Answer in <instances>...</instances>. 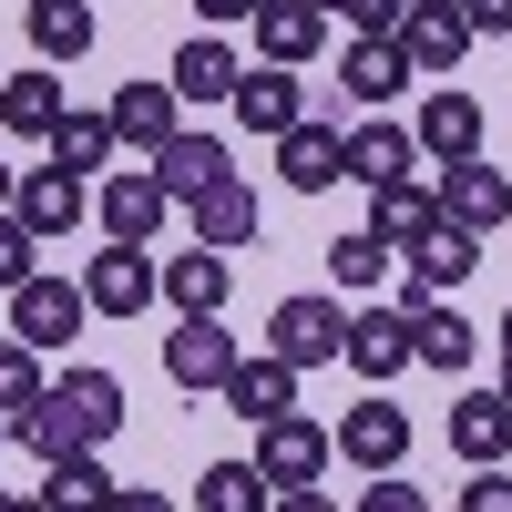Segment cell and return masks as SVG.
Instances as JSON below:
<instances>
[{
  "label": "cell",
  "instance_id": "9c48e42d",
  "mask_svg": "<svg viewBox=\"0 0 512 512\" xmlns=\"http://www.w3.org/2000/svg\"><path fill=\"white\" fill-rule=\"evenodd\" d=\"M400 308H410V349L431 359V369H472V349H482V338H472V318H461L451 297H431L420 277H400Z\"/></svg>",
  "mask_w": 512,
  "mask_h": 512
},
{
  "label": "cell",
  "instance_id": "603a6c76",
  "mask_svg": "<svg viewBox=\"0 0 512 512\" xmlns=\"http://www.w3.org/2000/svg\"><path fill=\"white\" fill-rule=\"evenodd\" d=\"M420 175V134H410V123H359V134H349V185H410Z\"/></svg>",
  "mask_w": 512,
  "mask_h": 512
},
{
  "label": "cell",
  "instance_id": "ffe728a7",
  "mask_svg": "<svg viewBox=\"0 0 512 512\" xmlns=\"http://www.w3.org/2000/svg\"><path fill=\"white\" fill-rule=\"evenodd\" d=\"M226 287H236V267H226L216 246H195V236H185V256H164V308H175V318H216V308H226Z\"/></svg>",
  "mask_w": 512,
  "mask_h": 512
},
{
  "label": "cell",
  "instance_id": "4dcf8cb0",
  "mask_svg": "<svg viewBox=\"0 0 512 512\" xmlns=\"http://www.w3.org/2000/svg\"><path fill=\"white\" fill-rule=\"evenodd\" d=\"M21 21H31V52L41 62L93 52V0H21Z\"/></svg>",
  "mask_w": 512,
  "mask_h": 512
},
{
  "label": "cell",
  "instance_id": "8992f818",
  "mask_svg": "<svg viewBox=\"0 0 512 512\" xmlns=\"http://www.w3.org/2000/svg\"><path fill=\"white\" fill-rule=\"evenodd\" d=\"M82 297H93L103 318H144L154 297H164V267H154L144 246H113V236H103V256L82 267Z\"/></svg>",
  "mask_w": 512,
  "mask_h": 512
},
{
  "label": "cell",
  "instance_id": "7402d4cb",
  "mask_svg": "<svg viewBox=\"0 0 512 512\" xmlns=\"http://www.w3.org/2000/svg\"><path fill=\"white\" fill-rule=\"evenodd\" d=\"M164 82H175L185 103H236V82H246V62H236V41H226V31H195L185 52H175V72H164Z\"/></svg>",
  "mask_w": 512,
  "mask_h": 512
},
{
  "label": "cell",
  "instance_id": "ba28073f",
  "mask_svg": "<svg viewBox=\"0 0 512 512\" xmlns=\"http://www.w3.org/2000/svg\"><path fill=\"white\" fill-rule=\"evenodd\" d=\"M103 113H113V144H134V154H164L185 134V93H175V82H123Z\"/></svg>",
  "mask_w": 512,
  "mask_h": 512
},
{
  "label": "cell",
  "instance_id": "277c9868",
  "mask_svg": "<svg viewBox=\"0 0 512 512\" xmlns=\"http://www.w3.org/2000/svg\"><path fill=\"white\" fill-rule=\"evenodd\" d=\"M82 318H93V297H82L72 277H21L11 287V338H31V349H72V338H82Z\"/></svg>",
  "mask_w": 512,
  "mask_h": 512
},
{
  "label": "cell",
  "instance_id": "d6a6232c",
  "mask_svg": "<svg viewBox=\"0 0 512 512\" xmlns=\"http://www.w3.org/2000/svg\"><path fill=\"white\" fill-rule=\"evenodd\" d=\"M195 512H277V482L256 461H205L195 472Z\"/></svg>",
  "mask_w": 512,
  "mask_h": 512
},
{
  "label": "cell",
  "instance_id": "7c38bea8",
  "mask_svg": "<svg viewBox=\"0 0 512 512\" xmlns=\"http://www.w3.org/2000/svg\"><path fill=\"white\" fill-rule=\"evenodd\" d=\"M338 359H349L369 390H379V379H400V369L420 359V349H410V308H400V297H390V308H359V318H349V349H338Z\"/></svg>",
  "mask_w": 512,
  "mask_h": 512
},
{
  "label": "cell",
  "instance_id": "9a60e30c",
  "mask_svg": "<svg viewBox=\"0 0 512 512\" xmlns=\"http://www.w3.org/2000/svg\"><path fill=\"white\" fill-rule=\"evenodd\" d=\"M164 216H175V195L154 185V164H144V175H103V236L113 246H154Z\"/></svg>",
  "mask_w": 512,
  "mask_h": 512
},
{
  "label": "cell",
  "instance_id": "836d02e7",
  "mask_svg": "<svg viewBox=\"0 0 512 512\" xmlns=\"http://www.w3.org/2000/svg\"><path fill=\"white\" fill-rule=\"evenodd\" d=\"M41 390H52V379H41V349H31V338H0V431H11Z\"/></svg>",
  "mask_w": 512,
  "mask_h": 512
},
{
  "label": "cell",
  "instance_id": "f6af8a7d",
  "mask_svg": "<svg viewBox=\"0 0 512 512\" xmlns=\"http://www.w3.org/2000/svg\"><path fill=\"white\" fill-rule=\"evenodd\" d=\"M11 185H21V175H11V164H0V205H11Z\"/></svg>",
  "mask_w": 512,
  "mask_h": 512
},
{
  "label": "cell",
  "instance_id": "bcb514c9",
  "mask_svg": "<svg viewBox=\"0 0 512 512\" xmlns=\"http://www.w3.org/2000/svg\"><path fill=\"white\" fill-rule=\"evenodd\" d=\"M318 11H328V21H338V11H349V0H318Z\"/></svg>",
  "mask_w": 512,
  "mask_h": 512
},
{
  "label": "cell",
  "instance_id": "ab89813d",
  "mask_svg": "<svg viewBox=\"0 0 512 512\" xmlns=\"http://www.w3.org/2000/svg\"><path fill=\"white\" fill-rule=\"evenodd\" d=\"M113 512H175V502H164V492H144V482H123V492H113Z\"/></svg>",
  "mask_w": 512,
  "mask_h": 512
},
{
  "label": "cell",
  "instance_id": "b9f144b4",
  "mask_svg": "<svg viewBox=\"0 0 512 512\" xmlns=\"http://www.w3.org/2000/svg\"><path fill=\"white\" fill-rule=\"evenodd\" d=\"M195 11H205V21L226 31V21H256V0H195Z\"/></svg>",
  "mask_w": 512,
  "mask_h": 512
},
{
  "label": "cell",
  "instance_id": "8d00e7d4",
  "mask_svg": "<svg viewBox=\"0 0 512 512\" xmlns=\"http://www.w3.org/2000/svg\"><path fill=\"white\" fill-rule=\"evenodd\" d=\"M461 512H512V461H482V472L461 482Z\"/></svg>",
  "mask_w": 512,
  "mask_h": 512
},
{
  "label": "cell",
  "instance_id": "4fadbf2b",
  "mask_svg": "<svg viewBox=\"0 0 512 512\" xmlns=\"http://www.w3.org/2000/svg\"><path fill=\"white\" fill-rule=\"evenodd\" d=\"M338 82H349V103H400L410 93V52H400V31H349V62H338Z\"/></svg>",
  "mask_w": 512,
  "mask_h": 512
},
{
  "label": "cell",
  "instance_id": "2e32d148",
  "mask_svg": "<svg viewBox=\"0 0 512 512\" xmlns=\"http://www.w3.org/2000/svg\"><path fill=\"white\" fill-rule=\"evenodd\" d=\"M256 62H318V41H328V11H318V0H256Z\"/></svg>",
  "mask_w": 512,
  "mask_h": 512
},
{
  "label": "cell",
  "instance_id": "7dc6e473",
  "mask_svg": "<svg viewBox=\"0 0 512 512\" xmlns=\"http://www.w3.org/2000/svg\"><path fill=\"white\" fill-rule=\"evenodd\" d=\"M502 349H512V308H502Z\"/></svg>",
  "mask_w": 512,
  "mask_h": 512
},
{
  "label": "cell",
  "instance_id": "52a82bcc",
  "mask_svg": "<svg viewBox=\"0 0 512 512\" xmlns=\"http://www.w3.org/2000/svg\"><path fill=\"white\" fill-rule=\"evenodd\" d=\"M400 451H410V410L390 390H369L349 420H338V461H349V472H400Z\"/></svg>",
  "mask_w": 512,
  "mask_h": 512
},
{
  "label": "cell",
  "instance_id": "d4e9b609",
  "mask_svg": "<svg viewBox=\"0 0 512 512\" xmlns=\"http://www.w3.org/2000/svg\"><path fill=\"white\" fill-rule=\"evenodd\" d=\"M226 175H236V164H226V144H216V134H175V144L154 154V185L175 195V205H195V195H216Z\"/></svg>",
  "mask_w": 512,
  "mask_h": 512
},
{
  "label": "cell",
  "instance_id": "484cf974",
  "mask_svg": "<svg viewBox=\"0 0 512 512\" xmlns=\"http://www.w3.org/2000/svg\"><path fill=\"white\" fill-rule=\"evenodd\" d=\"M185 236H195V246H216V256H226V246H246V236H256V185H246V175H226L216 195H195V205H185Z\"/></svg>",
  "mask_w": 512,
  "mask_h": 512
},
{
  "label": "cell",
  "instance_id": "30bf717a",
  "mask_svg": "<svg viewBox=\"0 0 512 512\" xmlns=\"http://www.w3.org/2000/svg\"><path fill=\"white\" fill-rule=\"evenodd\" d=\"M236 359L246 349H236L216 318H175V328H164V379H175V390H226Z\"/></svg>",
  "mask_w": 512,
  "mask_h": 512
},
{
  "label": "cell",
  "instance_id": "cb8c5ba5",
  "mask_svg": "<svg viewBox=\"0 0 512 512\" xmlns=\"http://www.w3.org/2000/svg\"><path fill=\"white\" fill-rule=\"evenodd\" d=\"M451 451L472 461V472L482 461H512V400L502 390H461L451 400Z\"/></svg>",
  "mask_w": 512,
  "mask_h": 512
},
{
  "label": "cell",
  "instance_id": "74e56055",
  "mask_svg": "<svg viewBox=\"0 0 512 512\" xmlns=\"http://www.w3.org/2000/svg\"><path fill=\"white\" fill-rule=\"evenodd\" d=\"M359 512H431V492H420V482H400V472H369Z\"/></svg>",
  "mask_w": 512,
  "mask_h": 512
},
{
  "label": "cell",
  "instance_id": "60d3db41",
  "mask_svg": "<svg viewBox=\"0 0 512 512\" xmlns=\"http://www.w3.org/2000/svg\"><path fill=\"white\" fill-rule=\"evenodd\" d=\"M277 512H338V492H318V482L308 492H277Z\"/></svg>",
  "mask_w": 512,
  "mask_h": 512
},
{
  "label": "cell",
  "instance_id": "4316f807",
  "mask_svg": "<svg viewBox=\"0 0 512 512\" xmlns=\"http://www.w3.org/2000/svg\"><path fill=\"white\" fill-rule=\"evenodd\" d=\"M226 410L236 420H277V410H297V369L267 349V359H236L226 369Z\"/></svg>",
  "mask_w": 512,
  "mask_h": 512
},
{
  "label": "cell",
  "instance_id": "1f68e13d",
  "mask_svg": "<svg viewBox=\"0 0 512 512\" xmlns=\"http://www.w3.org/2000/svg\"><path fill=\"white\" fill-rule=\"evenodd\" d=\"M113 472H103V451H72V461H52V472H41V502L52 512H113Z\"/></svg>",
  "mask_w": 512,
  "mask_h": 512
},
{
  "label": "cell",
  "instance_id": "ee69618b",
  "mask_svg": "<svg viewBox=\"0 0 512 512\" xmlns=\"http://www.w3.org/2000/svg\"><path fill=\"white\" fill-rule=\"evenodd\" d=\"M492 390H502V400H512V349H502V379H492Z\"/></svg>",
  "mask_w": 512,
  "mask_h": 512
},
{
  "label": "cell",
  "instance_id": "d6986e66",
  "mask_svg": "<svg viewBox=\"0 0 512 512\" xmlns=\"http://www.w3.org/2000/svg\"><path fill=\"white\" fill-rule=\"evenodd\" d=\"M431 226H441V175H410V185H379V195H369V236H379V246L410 256Z\"/></svg>",
  "mask_w": 512,
  "mask_h": 512
},
{
  "label": "cell",
  "instance_id": "c3c4849f",
  "mask_svg": "<svg viewBox=\"0 0 512 512\" xmlns=\"http://www.w3.org/2000/svg\"><path fill=\"white\" fill-rule=\"evenodd\" d=\"M0 441H11V431H0Z\"/></svg>",
  "mask_w": 512,
  "mask_h": 512
},
{
  "label": "cell",
  "instance_id": "3957f363",
  "mask_svg": "<svg viewBox=\"0 0 512 512\" xmlns=\"http://www.w3.org/2000/svg\"><path fill=\"white\" fill-rule=\"evenodd\" d=\"M267 349L287 369H318V359L349 349V308H338V297H277L267 308Z\"/></svg>",
  "mask_w": 512,
  "mask_h": 512
},
{
  "label": "cell",
  "instance_id": "8fae6325",
  "mask_svg": "<svg viewBox=\"0 0 512 512\" xmlns=\"http://www.w3.org/2000/svg\"><path fill=\"white\" fill-rule=\"evenodd\" d=\"M338 175H349V134L338 123H287L277 134V185L287 195H328Z\"/></svg>",
  "mask_w": 512,
  "mask_h": 512
},
{
  "label": "cell",
  "instance_id": "5b68a950",
  "mask_svg": "<svg viewBox=\"0 0 512 512\" xmlns=\"http://www.w3.org/2000/svg\"><path fill=\"white\" fill-rule=\"evenodd\" d=\"M11 216H21L31 236H72L82 216H93V195H82V175H72V164H52V154H41V164H21Z\"/></svg>",
  "mask_w": 512,
  "mask_h": 512
},
{
  "label": "cell",
  "instance_id": "ac0fdd59",
  "mask_svg": "<svg viewBox=\"0 0 512 512\" xmlns=\"http://www.w3.org/2000/svg\"><path fill=\"white\" fill-rule=\"evenodd\" d=\"M236 123L246 134H287V123H308V93H297V72L287 62H246V82H236Z\"/></svg>",
  "mask_w": 512,
  "mask_h": 512
},
{
  "label": "cell",
  "instance_id": "7bdbcfd3",
  "mask_svg": "<svg viewBox=\"0 0 512 512\" xmlns=\"http://www.w3.org/2000/svg\"><path fill=\"white\" fill-rule=\"evenodd\" d=\"M0 512H52V502H41V492H0Z\"/></svg>",
  "mask_w": 512,
  "mask_h": 512
},
{
  "label": "cell",
  "instance_id": "7a4b0ae2",
  "mask_svg": "<svg viewBox=\"0 0 512 512\" xmlns=\"http://www.w3.org/2000/svg\"><path fill=\"white\" fill-rule=\"evenodd\" d=\"M246 461H256L277 492H308L328 461H338V431H328V420H308V410H277V420H256V451H246Z\"/></svg>",
  "mask_w": 512,
  "mask_h": 512
},
{
  "label": "cell",
  "instance_id": "6da1fadb",
  "mask_svg": "<svg viewBox=\"0 0 512 512\" xmlns=\"http://www.w3.org/2000/svg\"><path fill=\"white\" fill-rule=\"evenodd\" d=\"M123 431V379L113 369H72V379H52L21 420H11V441L52 472V461H72V451H103Z\"/></svg>",
  "mask_w": 512,
  "mask_h": 512
},
{
  "label": "cell",
  "instance_id": "83f0119b",
  "mask_svg": "<svg viewBox=\"0 0 512 512\" xmlns=\"http://www.w3.org/2000/svg\"><path fill=\"white\" fill-rule=\"evenodd\" d=\"M41 154H52V164H72V175L93 185L103 164H113V113H103V103H72V113L52 123V144H41Z\"/></svg>",
  "mask_w": 512,
  "mask_h": 512
},
{
  "label": "cell",
  "instance_id": "f546056e",
  "mask_svg": "<svg viewBox=\"0 0 512 512\" xmlns=\"http://www.w3.org/2000/svg\"><path fill=\"white\" fill-rule=\"evenodd\" d=\"M72 103H62V82L52 72H11V82H0V123H11V134L21 144H52V123H62Z\"/></svg>",
  "mask_w": 512,
  "mask_h": 512
},
{
  "label": "cell",
  "instance_id": "e575fe53",
  "mask_svg": "<svg viewBox=\"0 0 512 512\" xmlns=\"http://www.w3.org/2000/svg\"><path fill=\"white\" fill-rule=\"evenodd\" d=\"M328 277H338V297H359V287L390 277V246L379 236H328Z\"/></svg>",
  "mask_w": 512,
  "mask_h": 512
},
{
  "label": "cell",
  "instance_id": "5bb4252c",
  "mask_svg": "<svg viewBox=\"0 0 512 512\" xmlns=\"http://www.w3.org/2000/svg\"><path fill=\"white\" fill-rule=\"evenodd\" d=\"M441 216L451 226H472V236H492L502 216H512V175H502V164H441Z\"/></svg>",
  "mask_w": 512,
  "mask_h": 512
},
{
  "label": "cell",
  "instance_id": "d590c367",
  "mask_svg": "<svg viewBox=\"0 0 512 512\" xmlns=\"http://www.w3.org/2000/svg\"><path fill=\"white\" fill-rule=\"evenodd\" d=\"M31 246H41V236H31V226L11 216V205H0V297H11V287L31 277Z\"/></svg>",
  "mask_w": 512,
  "mask_h": 512
},
{
  "label": "cell",
  "instance_id": "44dd1931",
  "mask_svg": "<svg viewBox=\"0 0 512 512\" xmlns=\"http://www.w3.org/2000/svg\"><path fill=\"white\" fill-rule=\"evenodd\" d=\"M400 52H410V72H451L461 52H472V21H461V0H410Z\"/></svg>",
  "mask_w": 512,
  "mask_h": 512
},
{
  "label": "cell",
  "instance_id": "f35d334b",
  "mask_svg": "<svg viewBox=\"0 0 512 512\" xmlns=\"http://www.w3.org/2000/svg\"><path fill=\"white\" fill-rule=\"evenodd\" d=\"M461 21H472V41H492V31H512V0H461Z\"/></svg>",
  "mask_w": 512,
  "mask_h": 512
},
{
  "label": "cell",
  "instance_id": "f1b7e54d",
  "mask_svg": "<svg viewBox=\"0 0 512 512\" xmlns=\"http://www.w3.org/2000/svg\"><path fill=\"white\" fill-rule=\"evenodd\" d=\"M472 267H482V236H472V226H451V216H441L431 236H420V246H410V277H420V287H431V297H451V287H461V277H472Z\"/></svg>",
  "mask_w": 512,
  "mask_h": 512
},
{
  "label": "cell",
  "instance_id": "e0dca14e",
  "mask_svg": "<svg viewBox=\"0 0 512 512\" xmlns=\"http://www.w3.org/2000/svg\"><path fill=\"white\" fill-rule=\"evenodd\" d=\"M410 134H420V164H431V175H441V164H472L482 154V103L472 93H431Z\"/></svg>",
  "mask_w": 512,
  "mask_h": 512
}]
</instances>
